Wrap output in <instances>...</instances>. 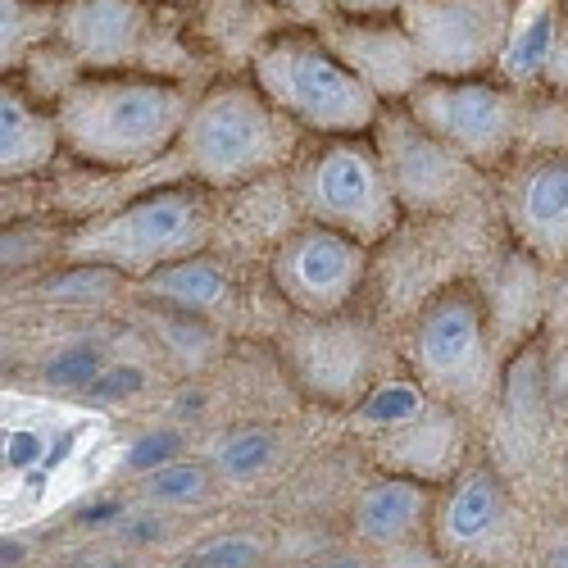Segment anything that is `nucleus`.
<instances>
[{
    "instance_id": "f257e3e1",
    "label": "nucleus",
    "mask_w": 568,
    "mask_h": 568,
    "mask_svg": "<svg viewBox=\"0 0 568 568\" xmlns=\"http://www.w3.org/2000/svg\"><path fill=\"white\" fill-rule=\"evenodd\" d=\"M192 105V87L164 73H82L55 119L73 160L123 173L178 151Z\"/></svg>"
},
{
    "instance_id": "f03ea898",
    "label": "nucleus",
    "mask_w": 568,
    "mask_h": 568,
    "mask_svg": "<svg viewBox=\"0 0 568 568\" xmlns=\"http://www.w3.org/2000/svg\"><path fill=\"white\" fill-rule=\"evenodd\" d=\"M301 151V128L282 114L260 82L246 78H219L210 82L192 114H186L178 155L192 182L210 192H232V186L260 182L292 164Z\"/></svg>"
},
{
    "instance_id": "7ed1b4c3",
    "label": "nucleus",
    "mask_w": 568,
    "mask_h": 568,
    "mask_svg": "<svg viewBox=\"0 0 568 568\" xmlns=\"http://www.w3.org/2000/svg\"><path fill=\"white\" fill-rule=\"evenodd\" d=\"M251 78L301 132L314 136H368L387 110V101L342 64L323 32L305 23L268 32L251 51Z\"/></svg>"
},
{
    "instance_id": "20e7f679",
    "label": "nucleus",
    "mask_w": 568,
    "mask_h": 568,
    "mask_svg": "<svg viewBox=\"0 0 568 568\" xmlns=\"http://www.w3.org/2000/svg\"><path fill=\"white\" fill-rule=\"evenodd\" d=\"M214 236V205L210 186L201 182H173L123 201L119 210L82 223L64 255L73 264H101L119 277H151L164 264L186 255H201Z\"/></svg>"
},
{
    "instance_id": "39448f33",
    "label": "nucleus",
    "mask_w": 568,
    "mask_h": 568,
    "mask_svg": "<svg viewBox=\"0 0 568 568\" xmlns=\"http://www.w3.org/2000/svg\"><path fill=\"white\" fill-rule=\"evenodd\" d=\"M500 346L478 287L455 282L437 292L409 323V364L414 377L450 409H483L500 392Z\"/></svg>"
},
{
    "instance_id": "423d86ee",
    "label": "nucleus",
    "mask_w": 568,
    "mask_h": 568,
    "mask_svg": "<svg viewBox=\"0 0 568 568\" xmlns=\"http://www.w3.org/2000/svg\"><path fill=\"white\" fill-rule=\"evenodd\" d=\"M292 196L310 223L337 227L373 246L400 223V201L373 136H318L292 160Z\"/></svg>"
},
{
    "instance_id": "0eeeda50",
    "label": "nucleus",
    "mask_w": 568,
    "mask_h": 568,
    "mask_svg": "<svg viewBox=\"0 0 568 568\" xmlns=\"http://www.w3.org/2000/svg\"><path fill=\"white\" fill-rule=\"evenodd\" d=\"M405 110L442 136L478 169H500L524 146V114L528 91L500 82L496 73L483 78H428L414 87Z\"/></svg>"
},
{
    "instance_id": "6e6552de",
    "label": "nucleus",
    "mask_w": 568,
    "mask_h": 568,
    "mask_svg": "<svg viewBox=\"0 0 568 568\" xmlns=\"http://www.w3.org/2000/svg\"><path fill=\"white\" fill-rule=\"evenodd\" d=\"M518 0H405L400 23L428 78L496 73Z\"/></svg>"
},
{
    "instance_id": "1a4fd4ad",
    "label": "nucleus",
    "mask_w": 568,
    "mask_h": 568,
    "mask_svg": "<svg viewBox=\"0 0 568 568\" xmlns=\"http://www.w3.org/2000/svg\"><path fill=\"white\" fill-rule=\"evenodd\" d=\"M169 10L164 0H60L55 41L82 73H160Z\"/></svg>"
},
{
    "instance_id": "9d476101",
    "label": "nucleus",
    "mask_w": 568,
    "mask_h": 568,
    "mask_svg": "<svg viewBox=\"0 0 568 568\" xmlns=\"http://www.w3.org/2000/svg\"><path fill=\"white\" fill-rule=\"evenodd\" d=\"M268 273L277 296L301 318H337L368 273V246L337 227L305 219L277 242Z\"/></svg>"
},
{
    "instance_id": "9b49d317",
    "label": "nucleus",
    "mask_w": 568,
    "mask_h": 568,
    "mask_svg": "<svg viewBox=\"0 0 568 568\" xmlns=\"http://www.w3.org/2000/svg\"><path fill=\"white\" fill-rule=\"evenodd\" d=\"M368 136L405 214H437L455 205L459 196H468V186L483 173L459 151H450L442 136H433L405 105H387Z\"/></svg>"
},
{
    "instance_id": "f8f14e48",
    "label": "nucleus",
    "mask_w": 568,
    "mask_h": 568,
    "mask_svg": "<svg viewBox=\"0 0 568 568\" xmlns=\"http://www.w3.org/2000/svg\"><path fill=\"white\" fill-rule=\"evenodd\" d=\"M500 210L514 242L559 268L568 260V151L518 160L500 182Z\"/></svg>"
},
{
    "instance_id": "ddd939ff",
    "label": "nucleus",
    "mask_w": 568,
    "mask_h": 568,
    "mask_svg": "<svg viewBox=\"0 0 568 568\" xmlns=\"http://www.w3.org/2000/svg\"><path fill=\"white\" fill-rule=\"evenodd\" d=\"M323 41L342 55V64L373 87L387 105H405L414 97L418 82H428L414 41L405 32L400 19H351V14H333L327 23H318Z\"/></svg>"
},
{
    "instance_id": "4468645a",
    "label": "nucleus",
    "mask_w": 568,
    "mask_h": 568,
    "mask_svg": "<svg viewBox=\"0 0 568 568\" xmlns=\"http://www.w3.org/2000/svg\"><path fill=\"white\" fill-rule=\"evenodd\" d=\"M514 518L509 491L496 478V468L468 464L450 478V491L433 509V532L446 555H483L491 550Z\"/></svg>"
},
{
    "instance_id": "2eb2a0df",
    "label": "nucleus",
    "mask_w": 568,
    "mask_h": 568,
    "mask_svg": "<svg viewBox=\"0 0 568 568\" xmlns=\"http://www.w3.org/2000/svg\"><path fill=\"white\" fill-rule=\"evenodd\" d=\"M368 364H373V337L359 323H346L342 314L337 318H305L301 333L292 337L296 377L327 400L355 396L359 383L368 377Z\"/></svg>"
},
{
    "instance_id": "dca6fc26",
    "label": "nucleus",
    "mask_w": 568,
    "mask_h": 568,
    "mask_svg": "<svg viewBox=\"0 0 568 568\" xmlns=\"http://www.w3.org/2000/svg\"><path fill=\"white\" fill-rule=\"evenodd\" d=\"M487 318L500 351H524L541 318H550V282L546 260H537L528 246H514L491 268V282L483 287Z\"/></svg>"
},
{
    "instance_id": "f3484780",
    "label": "nucleus",
    "mask_w": 568,
    "mask_h": 568,
    "mask_svg": "<svg viewBox=\"0 0 568 568\" xmlns=\"http://www.w3.org/2000/svg\"><path fill=\"white\" fill-rule=\"evenodd\" d=\"M64 151V132L51 105L28 97L19 78H6L0 87V178L23 182L41 169H51Z\"/></svg>"
},
{
    "instance_id": "a211bd4d",
    "label": "nucleus",
    "mask_w": 568,
    "mask_h": 568,
    "mask_svg": "<svg viewBox=\"0 0 568 568\" xmlns=\"http://www.w3.org/2000/svg\"><path fill=\"white\" fill-rule=\"evenodd\" d=\"M428 514H433V487L423 478L400 473V478H377L373 487H364V496L355 500L351 524H355V537L364 546H396Z\"/></svg>"
},
{
    "instance_id": "6ab92c4d",
    "label": "nucleus",
    "mask_w": 568,
    "mask_h": 568,
    "mask_svg": "<svg viewBox=\"0 0 568 568\" xmlns=\"http://www.w3.org/2000/svg\"><path fill=\"white\" fill-rule=\"evenodd\" d=\"M559 23H564L559 0H518L514 28L505 37L500 60H496V78L518 87V91H537L546 82V64L555 51Z\"/></svg>"
},
{
    "instance_id": "aec40b11",
    "label": "nucleus",
    "mask_w": 568,
    "mask_h": 568,
    "mask_svg": "<svg viewBox=\"0 0 568 568\" xmlns=\"http://www.w3.org/2000/svg\"><path fill=\"white\" fill-rule=\"evenodd\" d=\"M392 464L409 478H446L450 464L459 459V418L450 405L433 400V409L414 418L409 428H396L392 433V446H387Z\"/></svg>"
},
{
    "instance_id": "412c9836",
    "label": "nucleus",
    "mask_w": 568,
    "mask_h": 568,
    "mask_svg": "<svg viewBox=\"0 0 568 568\" xmlns=\"http://www.w3.org/2000/svg\"><path fill=\"white\" fill-rule=\"evenodd\" d=\"M141 282H146V296L173 305L178 314H210V310L223 305V296L232 287L223 264L210 260L205 251L201 255H186L178 264H164V268H155L151 277H141Z\"/></svg>"
},
{
    "instance_id": "4be33fe9",
    "label": "nucleus",
    "mask_w": 568,
    "mask_h": 568,
    "mask_svg": "<svg viewBox=\"0 0 568 568\" xmlns=\"http://www.w3.org/2000/svg\"><path fill=\"white\" fill-rule=\"evenodd\" d=\"M60 0H0V69L14 78L55 37Z\"/></svg>"
},
{
    "instance_id": "5701e85b",
    "label": "nucleus",
    "mask_w": 568,
    "mask_h": 568,
    "mask_svg": "<svg viewBox=\"0 0 568 568\" xmlns=\"http://www.w3.org/2000/svg\"><path fill=\"white\" fill-rule=\"evenodd\" d=\"M428 409H433V392L418 377H392V383H377L355 400L351 423L364 433H396V428H409Z\"/></svg>"
},
{
    "instance_id": "b1692460",
    "label": "nucleus",
    "mask_w": 568,
    "mask_h": 568,
    "mask_svg": "<svg viewBox=\"0 0 568 568\" xmlns=\"http://www.w3.org/2000/svg\"><path fill=\"white\" fill-rule=\"evenodd\" d=\"M273 455H277V437L268 428H242L214 450V468L232 483H251L273 464Z\"/></svg>"
},
{
    "instance_id": "393cba45",
    "label": "nucleus",
    "mask_w": 568,
    "mask_h": 568,
    "mask_svg": "<svg viewBox=\"0 0 568 568\" xmlns=\"http://www.w3.org/2000/svg\"><path fill=\"white\" fill-rule=\"evenodd\" d=\"M205 491H210V468L192 459H173L141 478V496L151 505H192V500H205Z\"/></svg>"
},
{
    "instance_id": "a878e982",
    "label": "nucleus",
    "mask_w": 568,
    "mask_h": 568,
    "mask_svg": "<svg viewBox=\"0 0 568 568\" xmlns=\"http://www.w3.org/2000/svg\"><path fill=\"white\" fill-rule=\"evenodd\" d=\"M101 368H105V355H101L97 342H69V346H60L51 359L41 364V377H45V387L82 396Z\"/></svg>"
},
{
    "instance_id": "bb28decb",
    "label": "nucleus",
    "mask_w": 568,
    "mask_h": 568,
    "mask_svg": "<svg viewBox=\"0 0 568 568\" xmlns=\"http://www.w3.org/2000/svg\"><path fill=\"white\" fill-rule=\"evenodd\" d=\"M119 273L114 268H101V264H73L55 277H45L41 282V296H51V301H91V296H101V287H110Z\"/></svg>"
},
{
    "instance_id": "cd10ccee",
    "label": "nucleus",
    "mask_w": 568,
    "mask_h": 568,
    "mask_svg": "<svg viewBox=\"0 0 568 568\" xmlns=\"http://www.w3.org/2000/svg\"><path fill=\"white\" fill-rule=\"evenodd\" d=\"M141 387H146V373H141L136 364H105L97 377H91L82 400L87 405H119V400H132Z\"/></svg>"
},
{
    "instance_id": "c85d7f7f",
    "label": "nucleus",
    "mask_w": 568,
    "mask_h": 568,
    "mask_svg": "<svg viewBox=\"0 0 568 568\" xmlns=\"http://www.w3.org/2000/svg\"><path fill=\"white\" fill-rule=\"evenodd\" d=\"M182 455V437L178 433H169V428H160V433H141L132 446H128V455H123V464L132 468V473H155V468H164V464H173Z\"/></svg>"
},
{
    "instance_id": "c756f323",
    "label": "nucleus",
    "mask_w": 568,
    "mask_h": 568,
    "mask_svg": "<svg viewBox=\"0 0 568 568\" xmlns=\"http://www.w3.org/2000/svg\"><path fill=\"white\" fill-rule=\"evenodd\" d=\"M192 568H260V546L251 537H219L196 550Z\"/></svg>"
},
{
    "instance_id": "7c9ffc66",
    "label": "nucleus",
    "mask_w": 568,
    "mask_h": 568,
    "mask_svg": "<svg viewBox=\"0 0 568 568\" xmlns=\"http://www.w3.org/2000/svg\"><path fill=\"white\" fill-rule=\"evenodd\" d=\"M41 459H45V437H41V433H32V428L6 433V468H10V473H28V468H37Z\"/></svg>"
},
{
    "instance_id": "2f4dec72",
    "label": "nucleus",
    "mask_w": 568,
    "mask_h": 568,
    "mask_svg": "<svg viewBox=\"0 0 568 568\" xmlns=\"http://www.w3.org/2000/svg\"><path fill=\"white\" fill-rule=\"evenodd\" d=\"M541 87L568 101V14L559 23V37H555V51H550V64H546V82Z\"/></svg>"
},
{
    "instance_id": "473e14b6",
    "label": "nucleus",
    "mask_w": 568,
    "mask_h": 568,
    "mask_svg": "<svg viewBox=\"0 0 568 568\" xmlns=\"http://www.w3.org/2000/svg\"><path fill=\"white\" fill-rule=\"evenodd\" d=\"M337 14H351V19H396L405 0H333Z\"/></svg>"
},
{
    "instance_id": "72a5a7b5",
    "label": "nucleus",
    "mask_w": 568,
    "mask_h": 568,
    "mask_svg": "<svg viewBox=\"0 0 568 568\" xmlns=\"http://www.w3.org/2000/svg\"><path fill=\"white\" fill-rule=\"evenodd\" d=\"M277 6H282V10H292L305 28H318V23H327V19L337 14L333 0H277Z\"/></svg>"
},
{
    "instance_id": "f704fd0d",
    "label": "nucleus",
    "mask_w": 568,
    "mask_h": 568,
    "mask_svg": "<svg viewBox=\"0 0 568 568\" xmlns=\"http://www.w3.org/2000/svg\"><path fill=\"white\" fill-rule=\"evenodd\" d=\"M550 323H559L568 333V260L555 268V282H550Z\"/></svg>"
},
{
    "instance_id": "c9c22d12",
    "label": "nucleus",
    "mask_w": 568,
    "mask_h": 568,
    "mask_svg": "<svg viewBox=\"0 0 568 568\" xmlns=\"http://www.w3.org/2000/svg\"><path fill=\"white\" fill-rule=\"evenodd\" d=\"M123 518V500H97V505H87L78 509V524L82 528H101V524H119Z\"/></svg>"
},
{
    "instance_id": "e433bc0d",
    "label": "nucleus",
    "mask_w": 568,
    "mask_h": 568,
    "mask_svg": "<svg viewBox=\"0 0 568 568\" xmlns=\"http://www.w3.org/2000/svg\"><path fill=\"white\" fill-rule=\"evenodd\" d=\"M160 532H164V524H160V518H141V524H132L123 537H128V541H155Z\"/></svg>"
},
{
    "instance_id": "4c0bfd02",
    "label": "nucleus",
    "mask_w": 568,
    "mask_h": 568,
    "mask_svg": "<svg viewBox=\"0 0 568 568\" xmlns=\"http://www.w3.org/2000/svg\"><path fill=\"white\" fill-rule=\"evenodd\" d=\"M314 568H368V559L364 555H333V559H323Z\"/></svg>"
},
{
    "instance_id": "58836bf2",
    "label": "nucleus",
    "mask_w": 568,
    "mask_h": 568,
    "mask_svg": "<svg viewBox=\"0 0 568 568\" xmlns=\"http://www.w3.org/2000/svg\"><path fill=\"white\" fill-rule=\"evenodd\" d=\"M0 559H6V568L19 564V559H23V541H10V537H6V541H0Z\"/></svg>"
},
{
    "instance_id": "ea45409f",
    "label": "nucleus",
    "mask_w": 568,
    "mask_h": 568,
    "mask_svg": "<svg viewBox=\"0 0 568 568\" xmlns=\"http://www.w3.org/2000/svg\"><path fill=\"white\" fill-rule=\"evenodd\" d=\"M164 6H173V10H178V6H196V0H164Z\"/></svg>"
},
{
    "instance_id": "a19ab883",
    "label": "nucleus",
    "mask_w": 568,
    "mask_h": 568,
    "mask_svg": "<svg viewBox=\"0 0 568 568\" xmlns=\"http://www.w3.org/2000/svg\"><path fill=\"white\" fill-rule=\"evenodd\" d=\"M559 6H564V14H568V0H559Z\"/></svg>"
},
{
    "instance_id": "79ce46f5",
    "label": "nucleus",
    "mask_w": 568,
    "mask_h": 568,
    "mask_svg": "<svg viewBox=\"0 0 568 568\" xmlns=\"http://www.w3.org/2000/svg\"><path fill=\"white\" fill-rule=\"evenodd\" d=\"M186 568H192V564H186Z\"/></svg>"
}]
</instances>
